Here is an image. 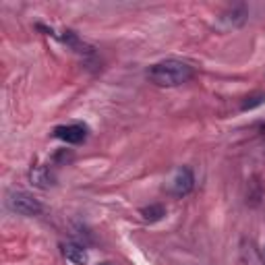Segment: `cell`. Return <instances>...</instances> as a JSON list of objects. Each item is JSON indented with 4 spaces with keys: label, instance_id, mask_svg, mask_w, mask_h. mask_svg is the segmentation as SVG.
<instances>
[{
    "label": "cell",
    "instance_id": "obj_10",
    "mask_svg": "<svg viewBox=\"0 0 265 265\" xmlns=\"http://www.w3.org/2000/svg\"><path fill=\"white\" fill-rule=\"evenodd\" d=\"M243 257L249 265H265V257L253 247V243H249V247L243 249Z\"/></svg>",
    "mask_w": 265,
    "mask_h": 265
},
{
    "label": "cell",
    "instance_id": "obj_5",
    "mask_svg": "<svg viewBox=\"0 0 265 265\" xmlns=\"http://www.w3.org/2000/svg\"><path fill=\"white\" fill-rule=\"evenodd\" d=\"M29 180H31V185L37 187V189H50L54 187V174L52 170L48 168V166L44 164H39V166H33L31 172H29Z\"/></svg>",
    "mask_w": 265,
    "mask_h": 265
},
{
    "label": "cell",
    "instance_id": "obj_11",
    "mask_svg": "<svg viewBox=\"0 0 265 265\" xmlns=\"http://www.w3.org/2000/svg\"><path fill=\"white\" fill-rule=\"evenodd\" d=\"M261 104H265V93H253L243 102V110H253Z\"/></svg>",
    "mask_w": 265,
    "mask_h": 265
},
{
    "label": "cell",
    "instance_id": "obj_7",
    "mask_svg": "<svg viewBox=\"0 0 265 265\" xmlns=\"http://www.w3.org/2000/svg\"><path fill=\"white\" fill-rule=\"evenodd\" d=\"M62 253H64V257H66L68 261L75 263V265H85V263L89 261V255H87L85 247H83V245H77V243H66V245L62 247Z\"/></svg>",
    "mask_w": 265,
    "mask_h": 265
},
{
    "label": "cell",
    "instance_id": "obj_12",
    "mask_svg": "<svg viewBox=\"0 0 265 265\" xmlns=\"http://www.w3.org/2000/svg\"><path fill=\"white\" fill-rule=\"evenodd\" d=\"M100 265H110V263H100Z\"/></svg>",
    "mask_w": 265,
    "mask_h": 265
},
{
    "label": "cell",
    "instance_id": "obj_2",
    "mask_svg": "<svg viewBox=\"0 0 265 265\" xmlns=\"http://www.w3.org/2000/svg\"><path fill=\"white\" fill-rule=\"evenodd\" d=\"M193 187H195V176H193L191 168H187V166L176 168L164 185V189L170 195H174V197H185V195H189L193 191Z\"/></svg>",
    "mask_w": 265,
    "mask_h": 265
},
{
    "label": "cell",
    "instance_id": "obj_4",
    "mask_svg": "<svg viewBox=\"0 0 265 265\" xmlns=\"http://www.w3.org/2000/svg\"><path fill=\"white\" fill-rule=\"evenodd\" d=\"M247 19H249V10L245 4L232 6L220 15V29H224V31L239 29V27H243L247 23Z\"/></svg>",
    "mask_w": 265,
    "mask_h": 265
},
{
    "label": "cell",
    "instance_id": "obj_1",
    "mask_svg": "<svg viewBox=\"0 0 265 265\" xmlns=\"http://www.w3.org/2000/svg\"><path fill=\"white\" fill-rule=\"evenodd\" d=\"M147 77L158 87H178L193 77V66L183 60H162L149 66Z\"/></svg>",
    "mask_w": 265,
    "mask_h": 265
},
{
    "label": "cell",
    "instance_id": "obj_8",
    "mask_svg": "<svg viewBox=\"0 0 265 265\" xmlns=\"http://www.w3.org/2000/svg\"><path fill=\"white\" fill-rule=\"evenodd\" d=\"M62 41H64L66 46H71L75 52H79V54H93V48H91L89 44H85L83 39H79V35H77L75 31H71V29L64 31Z\"/></svg>",
    "mask_w": 265,
    "mask_h": 265
},
{
    "label": "cell",
    "instance_id": "obj_3",
    "mask_svg": "<svg viewBox=\"0 0 265 265\" xmlns=\"http://www.w3.org/2000/svg\"><path fill=\"white\" fill-rule=\"evenodd\" d=\"M8 207L12 209V212L21 214V216H37L41 212V203L37 199H33L31 195L23 193V191H17V193L10 195Z\"/></svg>",
    "mask_w": 265,
    "mask_h": 265
},
{
    "label": "cell",
    "instance_id": "obj_6",
    "mask_svg": "<svg viewBox=\"0 0 265 265\" xmlns=\"http://www.w3.org/2000/svg\"><path fill=\"white\" fill-rule=\"evenodd\" d=\"M54 137L62 139V141L77 145L81 141H85V129L79 127V124H68V127H56L54 129Z\"/></svg>",
    "mask_w": 265,
    "mask_h": 265
},
{
    "label": "cell",
    "instance_id": "obj_9",
    "mask_svg": "<svg viewBox=\"0 0 265 265\" xmlns=\"http://www.w3.org/2000/svg\"><path fill=\"white\" fill-rule=\"evenodd\" d=\"M141 216H143L145 222H160L166 216V207L160 205V203H153V205L141 209Z\"/></svg>",
    "mask_w": 265,
    "mask_h": 265
}]
</instances>
